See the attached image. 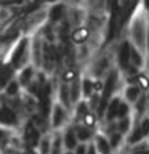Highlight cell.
Instances as JSON below:
<instances>
[{"label": "cell", "instance_id": "obj_19", "mask_svg": "<svg viewBox=\"0 0 149 154\" xmlns=\"http://www.w3.org/2000/svg\"><path fill=\"white\" fill-rule=\"evenodd\" d=\"M59 100L64 108H69L71 106V93H69V84L66 82H61L59 85Z\"/></svg>", "mask_w": 149, "mask_h": 154}, {"label": "cell", "instance_id": "obj_20", "mask_svg": "<svg viewBox=\"0 0 149 154\" xmlns=\"http://www.w3.org/2000/svg\"><path fill=\"white\" fill-rule=\"evenodd\" d=\"M77 137H75V130L74 128H67L66 130V133H64V144H66V148L69 149H74L77 146Z\"/></svg>", "mask_w": 149, "mask_h": 154}, {"label": "cell", "instance_id": "obj_21", "mask_svg": "<svg viewBox=\"0 0 149 154\" xmlns=\"http://www.w3.org/2000/svg\"><path fill=\"white\" fill-rule=\"evenodd\" d=\"M74 130H75V137L79 141H87V140L91 138V127L84 125V127H77Z\"/></svg>", "mask_w": 149, "mask_h": 154}, {"label": "cell", "instance_id": "obj_1", "mask_svg": "<svg viewBox=\"0 0 149 154\" xmlns=\"http://www.w3.org/2000/svg\"><path fill=\"white\" fill-rule=\"evenodd\" d=\"M147 19L149 14L138 5V8L135 10L132 18L128 19L127 26L123 29V37H127L130 43L138 48L141 53L146 55V32H147Z\"/></svg>", "mask_w": 149, "mask_h": 154}, {"label": "cell", "instance_id": "obj_11", "mask_svg": "<svg viewBox=\"0 0 149 154\" xmlns=\"http://www.w3.org/2000/svg\"><path fill=\"white\" fill-rule=\"evenodd\" d=\"M14 71H16V69H14L10 63H0V90L5 88L7 84L11 80Z\"/></svg>", "mask_w": 149, "mask_h": 154}, {"label": "cell", "instance_id": "obj_33", "mask_svg": "<svg viewBox=\"0 0 149 154\" xmlns=\"http://www.w3.org/2000/svg\"><path fill=\"white\" fill-rule=\"evenodd\" d=\"M74 149H75V154H87V146L85 144H77Z\"/></svg>", "mask_w": 149, "mask_h": 154}, {"label": "cell", "instance_id": "obj_7", "mask_svg": "<svg viewBox=\"0 0 149 154\" xmlns=\"http://www.w3.org/2000/svg\"><path fill=\"white\" fill-rule=\"evenodd\" d=\"M130 66L136 67V69L143 71V69H147V58L144 53H141L138 48H135L132 45L130 48Z\"/></svg>", "mask_w": 149, "mask_h": 154}, {"label": "cell", "instance_id": "obj_36", "mask_svg": "<svg viewBox=\"0 0 149 154\" xmlns=\"http://www.w3.org/2000/svg\"><path fill=\"white\" fill-rule=\"evenodd\" d=\"M87 154H96L95 146H88V148H87Z\"/></svg>", "mask_w": 149, "mask_h": 154}, {"label": "cell", "instance_id": "obj_16", "mask_svg": "<svg viewBox=\"0 0 149 154\" xmlns=\"http://www.w3.org/2000/svg\"><path fill=\"white\" fill-rule=\"evenodd\" d=\"M95 149H96V152H99V154H111V149H112V148H111L108 138H104V137H101V135H98V137H96Z\"/></svg>", "mask_w": 149, "mask_h": 154}, {"label": "cell", "instance_id": "obj_5", "mask_svg": "<svg viewBox=\"0 0 149 154\" xmlns=\"http://www.w3.org/2000/svg\"><path fill=\"white\" fill-rule=\"evenodd\" d=\"M111 67H114L112 66V58H111L109 55L101 56L99 60L95 63V66H93V75H95V79H96V77H104L109 72Z\"/></svg>", "mask_w": 149, "mask_h": 154}, {"label": "cell", "instance_id": "obj_26", "mask_svg": "<svg viewBox=\"0 0 149 154\" xmlns=\"http://www.w3.org/2000/svg\"><path fill=\"white\" fill-rule=\"evenodd\" d=\"M127 116H130V103H127V101H120L119 104V109H117V117L115 119H122V117H127Z\"/></svg>", "mask_w": 149, "mask_h": 154}, {"label": "cell", "instance_id": "obj_17", "mask_svg": "<svg viewBox=\"0 0 149 154\" xmlns=\"http://www.w3.org/2000/svg\"><path fill=\"white\" fill-rule=\"evenodd\" d=\"M66 119V111L61 104L53 106V127H59Z\"/></svg>", "mask_w": 149, "mask_h": 154}, {"label": "cell", "instance_id": "obj_13", "mask_svg": "<svg viewBox=\"0 0 149 154\" xmlns=\"http://www.w3.org/2000/svg\"><path fill=\"white\" fill-rule=\"evenodd\" d=\"M0 124H5V125H14L16 124V114L11 108H7L3 106L0 109Z\"/></svg>", "mask_w": 149, "mask_h": 154}, {"label": "cell", "instance_id": "obj_30", "mask_svg": "<svg viewBox=\"0 0 149 154\" xmlns=\"http://www.w3.org/2000/svg\"><path fill=\"white\" fill-rule=\"evenodd\" d=\"M61 141L62 140L59 137H56L55 138V141H53V148H51V154H61Z\"/></svg>", "mask_w": 149, "mask_h": 154}, {"label": "cell", "instance_id": "obj_27", "mask_svg": "<svg viewBox=\"0 0 149 154\" xmlns=\"http://www.w3.org/2000/svg\"><path fill=\"white\" fill-rule=\"evenodd\" d=\"M27 0H0V7L3 8H16V7H21V5H26Z\"/></svg>", "mask_w": 149, "mask_h": 154}, {"label": "cell", "instance_id": "obj_12", "mask_svg": "<svg viewBox=\"0 0 149 154\" xmlns=\"http://www.w3.org/2000/svg\"><path fill=\"white\" fill-rule=\"evenodd\" d=\"M42 50H43V38L37 35L31 45V51H32L31 55L34 58V64L35 66H42Z\"/></svg>", "mask_w": 149, "mask_h": 154}, {"label": "cell", "instance_id": "obj_3", "mask_svg": "<svg viewBox=\"0 0 149 154\" xmlns=\"http://www.w3.org/2000/svg\"><path fill=\"white\" fill-rule=\"evenodd\" d=\"M130 48H132V43L127 37L120 38L115 47V67L120 74H123L130 66Z\"/></svg>", "mask_w": 149, "mask_h": 154}, {"label": "cell", "instance_id": "obj_10", "mask_svg": "<svg viewBox=\"0 0 149 154\" xmlns=\"http://www.w3.org/2000/svg\"><path fill=\"white\" fill-rule=\"evenodd\" d=\"M120 96H112L109 101H108V106L104 109V117L108 122H114V119L117 117V109H119V104H120Z\"/></svg>", "mask_w": 149, "mask_h": 154}, {"label": "cell", "instance_id": "obj_18", "mask_svg": "<svg viewBox=\"0 0 149 154\" xmlns=\"http://www.w3.org/2000/svg\"><path fill=\"white\" fill-rule=\"evenodd\" d=\"M80 91L85 98H90L93 95V79L91 77H84L80 79Z\"/></svg>", "mask_w": 149, "mask_h": 154}, {"label": "cell", "instance_id": "obj_29", "mask_svg": "<svg viewBox=\"0 0 149 154\" xmlns=\"http://www.w3.org/2000/svg\"><path fill=\"white\" fill-rule=\"evenodd\" d=\"M120 141H122V133L117 132V130L111 133V137H109V144H111V148H117L119 144H120Z\"/></svg>", "mask_w": 149, "mask_h": 154}, {"label": "cell", "instance_id": "obj_9", "mask_svg": "<svg viewBox=\"0 0 149 154\" xmlns=\"http://www.w3.org/2000/svg\"><path fill=\"white\" fill-rule=\"evenodd\" d=\"M143 91L144 90L136 84H127L125 88H123V98H125L127 103H135V101L143 95Z\"/></svg>", "mask_w": 149, "mask_h": 154}, {"label": "cell", "instance_id": "obj_28", "mask_svg": "<svg viewBox=\"0 0 149 154\" xmlns=\"http://www.w3.org/2000/svg\"><path fill=\"white\" fill-rule=\"evenodd\" d=\"M88 112H90V106H88V103H85V101H80V103L77 104V117H79V119H84Z\"/></svg>", "mask_w": 149, "mask_h": 154}, {"label": "cell", "instance_id": "obj_24", "mask_svg": "<svg viewBox=\"0 0 149 154\" xmlns=\"http://www.w3.org/2000/svg\"><path fill=\"white\" fill-rule=\"evenodd\" d=\"M19 82L18 80H10L8 84H7V87H5V93H7L8 96H16L18 95V91H19Z\"/></svg>", "mask_w": 149, "mask_h": 154}, {"label": "cell", "instance_id": "obj_38", "mask_svg": "<svg viewBox=\"0 0 149 154\" xmlns=\"http://www.w3.org/2000/svg\"><path fill=\"white\" fill-rule=\"evenodd\" d=\"M67 154H72V152H67Z\"/></svg>", "mask_w": 149, "mask_h": 154}, {"label": "cell", "instance_id": "obj_37", "mask_svg": "<svg viewBox=\"0 0 149 154\" xmlns=\"http://www.w3.org/2000/svg\"><path fill=\"white\" fill-rule=\"evenodd\" d=\"M5 138H7V133H5L3 130H0V143H2V141H3Z\"/></svg>", "mask_w": 149, "mask_h": 154}, {"label": "cell", "instance_id": "obj_35", "mask_svg": "<svg viewBox=\"0 0 149 154\" xmlns=\"http://www.w3.org/2000/svg\"><path fill=\"white\" fill-rule=\"evenodd\" d=\"M133 154H149V149H146V148H139V149H136Z\"/></svg>", "mask_w": 149, "mask_h": 154}, {"label": "cell", "instance_id": "obj_8", "mask_svg": "<svg viewBox=\"0 0 149 154\" xmlns=\"http://www.w3.org/2000/svg\"><path fill=\"white\" fill-rule=\"evenodd\" d=\"M24 140H26V143L31 148L37 146L38 141H40V132H38V128L32 124V120L26 125V130H24Z\"/></svg>", "mask_w": 149, "mask_h": 154}, {"label": "cell", "instance_id": "obj_22", "mask_svg": "<svg viewBox=\"0 0 149 154\" xmlns=\"http://www.w3.org/2000/svg\"><path fill=\"white\" fill-rule=\"evenodd\" d=\"M75 77H79V72H77L75 67H66L61 74V80L66 82V84H69V82H72L75 79Z\"/></svg>", "mask_w": 149, "mask_h": 154}, {"label": "cell", "instance_id": "obj_34", "mask_svg": "<svg viewBox=\"0 0 149 154\" xmlns=\"http://www.w3.org/2000/svg\"><path fill=\"white\" fill-rule=\"evenodd\" d=\"M139 7L149 14V0H139Z\"/></svg>", "mask_w": 149, "mask_h": 154}, {"label": "cell", "instance_id": "obj_4", "mask_svg": "<svg viewBox=\"0 0 149 154\" xmlns=\"http://www.w3.org/2000/svg\"><path fill=\"white\" fill-rule=\"evenodd\" d=\"M91 37V31L90 27L87 26V24H82V26H77L72 29L71 32V42L74 43V45H84V43H88Z\"/></svg>", "mask_w": 149, "mask_h": 154}, {"label": "cell", "instance_id": "obj_2", "mask_svg": "<svg viewBox=\"0 0 149 154\" xmlns=\"http://www.w3.org/2000/svg\"><path fill=\"white\" fill-rule=\"evenodd\" d=\"M29 56H31V51H29V38L23 37L21 40L16 43V47L13 48L8 63L14 67V69H21V67H24L27 64Z\"/></svg>", "mask_w": 149, "mask_h": 154}, {"label": "cell", "instance_id": "obj_15", "mask_svg": "<svg viewBox=\"0 0 149 154\" xmlns=\"http://www.w3.org/2000/svg\"><path fill=\"white\" fill-rule=\"evenodd\" d=\"M69 93H71V103L79 101L82 91H80V77H75L72 82H69Z\"/></svg>", "mask_w": 149, "mask_h": 154}, {"label": "cell", "instance_id": "obj_6", "mask_svg": "<svg viewBox=\"0 0 149 154\" xmlns=\"http://www.w3.org/2000/svg\"><path fill=\"white\" fill-rule=\"evenodd\" d=\"M47 14H48V19H50L51 24L62 21V19L66 18V14H67V7H66V3H62V2L53 3V7L50 8V11H48Z\"/></svg>", "mask_w": 149, "mask_h": 154}, {"label": "cell", "instance_id": "obj_31", "mask_svg": "<svg viewBox=\"0 0 149 154\" xmlns=\"http://www.w3.org/2000/svg\"><path fill=\"white\" fill-rule=\"evenodd\" d=\"M40 151H42V154H50V140H48V138H43L42 140Z\"/></svg>", "mask_w": 149, "mask_h": 154}, {"label": "cell", "instance_id": "obj_39", "mask_svg": "<svg viewBox=\"0 0 149 154\" xmlns=\"http://www.w3.org/2000/svg\"><path fill=\"white\" fill-rule=\"evenodd\" d=\"M147 71H149V67H147Z\"/></svg>", "mask_w": 149, "mask_h": 154}, {"label": "cell", "instance_id": "obj_23", "mask_svg": "<svg viewBox=\"0 0 149 154\" xmlns=\"http://www.w3.org/2000/svg\"><path fill=\"white\" fill-rule=\"evenodd\" d=\"M143 138H144V135H143V130H141V127H139V124H138L136 127L133 128L132 135L128 137V143H130V144H136V143H139V141H141Z\"/></svg>", "mask_w": 149, "mask_h": 154}, {"label": "cell", "instance_id": "obj_14", "mask_svg": "<svg viewBox=\"0 0 149 154\" xmlns=\"http://www.w3.org/2000/svg\"><path fill=\"white\" fill-rule=\"evenodd\" d=\"M34 79V69L31 66H24L21 67V74H19V85H23V87H27L29 84H31V80Z\"/></svg>", "mask_w": 149, "mask_h": 154}, {"label": "cell", "instance_id": "obj_25", "mask_svg": "<svg viewBox=\"0 0 149 154\" xmlns=\"http://www.w3.org/2000/svg\"><path fill=\"white\" fill-rule=\"evenodd\" d=\"M115 127H117V132H120L122 135H123V133H127L128 130H130V116L119 119V122L115 124Z\"/></svg>", "mask_w": 149, "mask_h": 154}, {"label": "cell", "instance_id": "obj_32", "mask_svg": "<svg viewBox=\"0 0 149 154\" xmlns=\"http://www.w3.org/2000/svg\"><path fill=\"white\" fill-rule=\"evenodd\" d=\"M139 127H141V130H143L144 138L149 137V119H143V122L139 124Z\"/></svg>", "mask_w": 149, "mask_h": 154}]
</instances>
